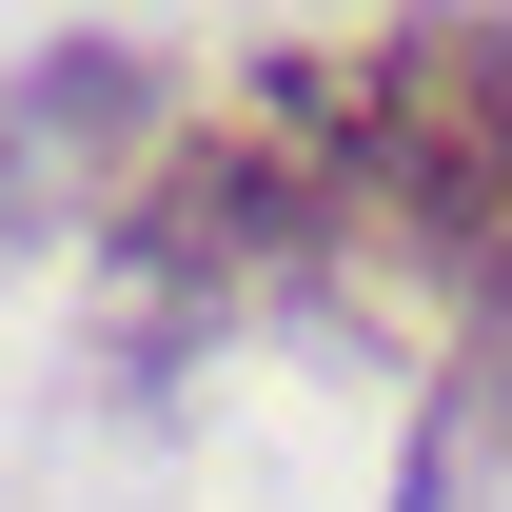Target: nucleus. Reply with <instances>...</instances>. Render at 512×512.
<instances>
[{
	"instance_id": "1",
	"label": "nucleus",
	"mask_w": 512,
	"mask_h": 512,
	"mask_svg": "<svg viewBox=\"0 0 512 512\" xmlns=\"http://www.w3.org/2000/svg\"><path fill=\"white\" fill-rule=\"evenodd\" d=\"M256 158L296 178V217H375L394 256H434L473 296H512V40L493 20H394V40H296L256 79Z\"/></svg>"
}]
</instances>
